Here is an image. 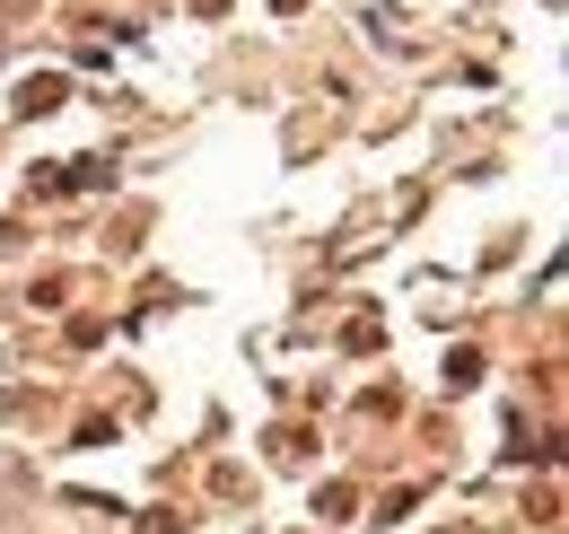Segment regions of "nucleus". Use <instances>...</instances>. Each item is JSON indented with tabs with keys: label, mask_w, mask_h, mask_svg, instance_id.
I'll use <instances>...</instances> for the list:
<instances>
[{
	"label": "nucleus",
	"mask_w": 569,
	"mask_h": 534,
	"mask_svg": "<svg viewBox=\"0 0 569 534\" xmlns=\"http://www.w3.org/2000/svg\"><path fill=\"white\" fill-rule=\"evenodd\" d=\"M18 482H27V465H18V456H0V491H18Z\"/></svg>",
	"instance_id": "2"
},
{
	"label": "nucleus",
	"mask_w": 569,
	"mask_h": 534,
	"mask_svg": "<svg viewBox=\"0 0 569 534\" xmlns=\"http://www.w3.org/2000/svg\"><path fill=\"white\" fill-rule=\"evenodd\" d=\"M53 106H62V79H27L18 88V115H53Z\"/></svg>",
	"instance_id": "1"
}]
</instances>
